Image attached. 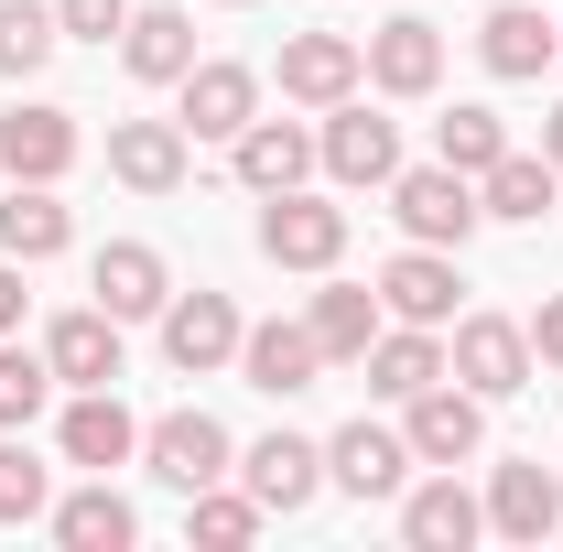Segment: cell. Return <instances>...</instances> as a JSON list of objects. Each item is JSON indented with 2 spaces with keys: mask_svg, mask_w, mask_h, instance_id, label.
<instances>
[{
  "mask_svg": "<svg viewBox=\"0 0 563 552\" xmlns=\"http://www.w3.org/2000/svg\"><path fill=\"white\" fill-rule=\"evenodd\" d=\"M390 217L412 228L422 250H466V239H477V174L412 163V174H390Z\"/></svg>",
  "mask_w": 563,
  "mask_h": 552,
  "instance_id": "6da1fadb",
  "label": "cell"
},
{
  "mask_svg": "<svg viewBox=\"0 0 563 552\" xmlns=\"http://www.w3.org/2000/svg\"><path fill=\"white\" fill-rule=\"evenodd\" d=\"M531 325H509V314H455V346H444V379H466L477 401H509V390H531Z\"/></svg>",
  "mask_w": 563,
  "mask_h": 552,
  "instance_id": "7a4b0ae2",
  "label": "cell"
},
{
  "mask_svg": "<svg viewBox=\"0 0 563 552\" xmlns=\"http://www.w3.org/2000/svg\"><path fill=\"white\" fill-rule=\"evenodd\" d=\"M141 466L174 487V498H196V487L239 477V444H228V422H217V412H163L152 433H141Z\"/></svg>",
  "mask_w": 563,
  "mask_h": 552,
  "instance_id": "3957f363",
  "label": "cell"
},
{
  "mask_svg": "<svg viewBox=\"0 0 563 552\" xmlns=\"http://www.w3.org/2000/svg\"><path fill=\"white\" fill-rule=\"evenodd\" d=\"M261 261H282V272H336L347 261V207L282 185L272 207H261Z\"/></svg>",
  "mask_w": 563,
  "mask_h": 552,
  "instance_id": "277c9868",
  "label": "cell"
},
{
  "mask_svg": "<svg viewBox=\"0 0 563 552\" xmlns=\"http://www.w3.org/2000/svg\"><path fill=\"white\" fill-rule=\"evenodd\" d=\"M401 444H412V466H466L488 444V401L466 379H433V390L401 401Z\"/></svg>",
  "mask_w": 563,
  "mask_h": 552,
  "instance_id": "5b68a950",
  "label": "cell"
},
{
  "mask_svg": "<svg viewBox=\"0 0 563 552\" xmlns=\"http://www.w3.org/2000/svg\"><path fill=\"white\" fill-rule=\"evenodd\" d=\"M314 163H325L336 185H390V174H401V131H390L368 98H336L325 131H314Z\"/></svg>",
  "mask_w": 563,
  "mask_h": 552,
  "instance_id": "8992f818",
  "label": "cell"
},
{
  "mask_svg": "<svg viewBox=\"0 0 563 552\" xmlns=\"http://www.w3.org/2000/svg\"><path fill=\"white\" fill-rule=\"evenodd\" d=\"M357 87H368V44H347V33H292L282 44V98L292 109H336Z\"/></svg>",
  "mask_w": 563,
  "mask_h": 552,
  "instance_id": "52a82bcc",
  "label": "cell"
},
{
  "mask_svg": "<svg viewBox=\"0 0 563 552\" xmlns=\"http://www.w3.org/2000/svg\"><path fill=\"white\" fill-rule=\"evenodd\" d=\"M239 336H250V325H239V303H228V292H174V303H163V357H174L185 379L228 368Z\"/></svg>",
  "mask_w": 563,
  "mask_h": 552,
  "instance_id": "ba28073f",
  "label": "cell"
},
{
  "mask_svg": "<svg viewBox=\"0 0 563 552\" xmlns=\"http://www.w3.org/2000/svg\"><path fill=\"white\" fill-rule=\"evenodd\" d=\"M185 163H196L185 120H109V174H120L131 196H174Z\"/></svg>",
  "mask_w": 563,
  "mask_h": 552,
  "instance_id": "9c48e42d",
  "label": "cell"
},
{
  "mask_svg": "<svg viewBox=\"0 0 563 552\" xmlns=\"http://www.w3.org/2000/svg\"><path fill=\"white\" fill-rule=\"evenodd\" d=\"M87 292H98V314L131 325V314H163V303H174V272H163L152 239H109V250L87 261Z\"/></svg>",
  "mask_w": 563,
  "mask_h": 552,
  "instance_id": "30bf717a",
  "label": "cell"
},
{
  "mask_svg": "<svg viewBox=\"0 0 563 552\" xmlns=\"http://www.w3.org/2000/svg\"><path fill=\"white\" fill-rule=\"evenodd\" d=\"M488 531L498 542H553L563 531V477L542 466V455H520V466L488 477Z\"/></svg>",
  "mask_w": 563,
  "mask_h": 552,
  "instance_id": "8fae6325",
  "label": "cell"
},
{
  "mask_svg": "<svg viewBox=\"0 0 563 552\" xmlns=\"http://www.w3.org/2000/svg\"><path fill=\"white\" fill-rule=\"evenodd\" d=\"M261 120V76L207 55V66H185V141H239Z\"/></svg>",
  "mask_w": 563,
  "mask_h": 552,
  "instance_id": "7c38bea8",
  "label": "cell"
},
{
  "mask_svg": "<svg viewBox=\"0 0 563 552\" xmlns=\"http://www.w3.org/2000/svg\"><path fill=\"white\" fill-rule=\"evenodd\" d=\"M368 87H379V98H433V87H444V33L412 22V11L379 22V33H368Z\"/></svg>",
  "mask_w": 563,
  "mask_h": 552,
  "instance_id": "4fadbf2b",
  "label": "cell"
},
{
  "mask_svg": "<svg viewBox=\"0 0 563 552\" xmlns=\"http://www.w3.org/2000/svg\"><path fill=\"white\" fill-rule=\"evenodd\" d=\"M477 531H488V498H466L455 466L422 477V487H401V542H412V552H466Z\"/></svg>",
  "mask_w": 563,
  "mask_h": 552,
  "instance_id": "5bb4252c",
  "label": "cell"
},
{
  "mask_svg": "<svg viewBox=\"0 0 563 552\" xmlns=\"http://www.w3.org/2000/svg\"><path fill=\"white\" fill-rule=\"evenodd\" d=\"M455 292H466V281H455V250H401V261H390V272H379V314H401V325H455Z\"/></svg>",
  "mask_w": 563,
  "mask_h": 552,
  "instance_id": "9a60e30c",
  "label": "cell"
},
{
  "mask_svg": "<svg viewBox=\"0 0 563 552\" xmlns=\"http://www.w3.org/2000/svg\"><path fill=\"white\" fill-rule=\"evenodd\" d=\"M239 477H250V498H261L272 520H292V509L325 487V444H303V433H261V444L239 455Z\"/></svg>",
  "mask_w": 563,
  "mask_h": 552,
  "instance_id": "2e32d148",
  "label": "cell"
},
{
  "mask_svg": "<svg viewBox=\"0 0 563 552\" xmlns=\"http://www.w3.org/2000/svg\"><path fill=\"white\" fill-rule=\"evenodd\" d=\"M325 477L347 487V498H401V487H412V444L379 433V422H347V433L325 444Z\"/></svg>",
  "mask_w": 563,
  "mask_h": 552,
  "instance_id": "e0dca14e",
  "label": "cell"
},
{
  "mask_svg": "<svg viewBox=\"0 0 563 552\" xmlns=\"http://www.w3.org/2000/svg\"><path fill=\"white\" fill-rule=\"evenodd\" d=\"M66 163H76V120H66V109L33 98V109L0 120V174H11V185H55Z\"/></svg>",
  "mask_w": 563,
  "mask_h": 552,
  "instance_id": "ac0fdd59",
  "label": "cell"
},
{
  "mask_svg": "<svg viewBox=\"0 0 563 552\" xmlns=\"http://www.w3.org/2000/svg\"><path fill=\"white\" fill-rule=\"evenodd\" d=\"M553 152H498L488 174H477V217H498V228H542L553 217Z\"/></svg>",
  "mask_w": 563,
  "mask_h": 552,
  "instance_id": "d6986e66",
  "label": "cell"
},
{
  "mask_svg": "<svg viewBox=\"0 0 563 552\" xmlns=\"http://www.w3.org/2000/svg\"><path fill=\"white\" fill-rule=\"evenodd\" d=\"M44 357H55L66 390H109V379H120V314H98V303H87V314H55V325H44Z\"/></svg>",
  "mask_w": 563,
  "mask_h": 552,
  "instance_id": "ffe728a7",
  "label": "cell"
},
{
  "mask_svg": "<svg viewBox=\"0 0 563 552\" xmlns=\"http://www.w3.org/2000/svg\"><path fill=\"white\" fill-rule=\"evenodd\" d=\"M314 368H325L314 325H250V336H239V379H250V390H272V401L314 390Z\"/></svg>",
  "mask_w": 563,
  "mask_h": 552,
  "instance_id": "44dd1931",
  "label": "cell"
},
{
  "mask_svg": "<svg viewBox=\"0 0 563 552\" xmlns=\"http://www.w3.org/2000/svg\"><path fill=\"white\" fill-rule=\"evenodd\" d=\"M131 455H141V422L120 412V390H76L66 401V466L109 477V466H131Z\"/></svg>",
  "mask_w": 563,
  "mask_h": 552,
  "instance_id": "7402d4cb",
  "label": "cell"
},
{
  "mask_svg": "<svg viewBox=\"0 0 563 552\" xmlns=\"http://www.w3.org/2000/svg\"><path fill=\"white\" fill-rule=\"evenodd\" d=\"M120 66H131L141 87H185V66H196V22H185L174 0L131 11V33H120Z\"/></svg>",
  "mask_w": 563,
  "mask_h": 552,
  "instance_id": "603a6c76",
  "label": "cell"
},
{
  "mask_svg": "<svg viewBox=\"0 0 563 552\" xmlns=\"http://www.w3.org/2000/svg\"><path fill=\"white\" fill-rule=\"evenodd\" d=\"M228 163H239L250 196H282V185L314 174V131H292V120H250V131L228 141Z\"/></svg>",
  "mask_w": 563,
  "mask_h": 552,
  "instance_id": "cb8c5ba5",
  "label": "cell"
},
{
  "mask_svg": "<svg viewBox=\"0 0 563 552\" xmlns=\"http://www.w3.org/2000/svg\"><path fill=\"white\" fill-rule=\"evenodd\" d=\"M477 55H488V76H542L563 55V22H542L531 0H488V33H477Z\"/></svg>",
  "mask_w": 563,
  "mask_h": 552,
  "instance_id": "d4e9b609",
  "label": "cell"
},
{
  "mask_svg": "<svg viewBox=\"0 0 563 552\" xmlns=\"http://www.w3.org/2000/svg\"><path fill=\"white\" fill-rule=\"evenodd\" d=\"M357 368H368V390H379V401H412V390L444 379V336H433V325H379V346H368Z\"/></svg>",
  "mask_w": 563,
  "mask_h": 552,
  "instance_id": "484cf974",
  "label": "cell"
},
{
  "mask_svg": "<svg viewBox=\"0 0 563 552\" xmlns=\"http://www.w3.org/2000/svg\"><path fill=\"white\" fill-rule=\"evenodd\" d=\"M303 325H314V346H325V368H357V357L379 346V292H368V281H325Z\"/></svg>",
  "mask_w": 563,
  "mask_h": 552,
  "instance_id": "4316f807",
  "label": "cell"
},
{
  "mask_svg": "<svg viewBox=\"0 0 563 552\" xmlns=\"http://www.w3.org/2000/svg\"><path fill=\"white\" fill-rule=\"evenodd\" d=\"M55 542H66V552H131L141 542V509L98 477V487H76V498H55Z\"/></svg>",
  "mask_w": 563,
  "mask_h": 552,
  "instance_id": "83f0119b",
  "label": "cell"
},
{
  "mask_svg": "<svg viewBox=\"0 0 563 552\" xmlns=\"http://www.w3.org/2000/svg\"><path fill=\"white\" fill-rule=\"evenodd\" d=\"M76 239V217L55 207V185H11V207H0V250L11 261H55Z\"/></svg>",
  "mask_w": 563,
  "mask_h": 552,
  "instance_id": "f1b7e54d",
  "label": "cell"
},
{
  "mask_svg": "<svg viewBox=\"0 0 563 552\" xmlns=\"http://www.w3.org/2000/svg\"><path fill=\"white\" fill-rule=\"evenodd\" d=\"M55 401V357L0 336V433H33V412Z\"/></svg>",
  "mask_w": 563,
  "mask_h": 552,
  "instance_id": "f546056e",
  "label": "cell"
},
{
  "mask_svg": "<svg viewBox=\"0 0 563 552\" xmlns=\"http://www.w3.org/2000/svg\"><path fill=\"white\" fill-rule=\"evenodd\" d=\"M498 152H509V120L498 109H444L433 120V163H455V174H488Z\"/></svg>",
  "mask_w": 563,
  "mask_h": 552,
  "instance_id": "4dcf8cb0",
  "label": "cell"
},
{
  "mask_svg": "<svg viewBox=\"0 0 563 552\" xmlns=\"http://www.w3.org/2000/svg\"><path fill=\"white\" fill-rule=\"evenodd\" d=\"M66 44V22H55V0H0V76H33L44 55Z\"/></svg>",
  "mask_w": 563,
  "mask_h": 552,
  "instance_id": "1f68e13d",
  "label": "cell"
},
{
  "mask_svg": "<svg viewBox=\"0 0 563 552\" xmlns=\"http://www.w3.org/2000/svg\"><path fill=\"white\" fill-rule=\"evenodd\" d=\"M261 520H272V509H261L250 487L228 498V477H217V487H196V498H185V531H196V542H250Z\"/></svg>",
  "mask_w": 563,
  "mask_h": 552,
  "instance_id": "d6a6232c",
  "label": "cell"
},
{
  "mask_svg": "<svg viewBox=\"0 0 563 552\" xmlns=\"http://www.w3.org/2000/svg\"><path fill=\"white\" fill-rule=\"evenodd\" d=\"M44 509H55V477L33 466L22 433H0V520H44Z\"/></svg>",
  "mask_w": 563,
  "mask_h": 552,
  "instance_id": "836d02e7",
  "label": "cell"
},
{
  "mask_svg": "<svg viewBox=\"0 0 563 552\" xmlns=\"http://www.w3.org/2000/svg\"><path fill=\"white\" fill-rule=\"evenodd\" d=\"M55 22L76 44H109V33H131V0H55Z\"/></svg>",
  "mask_w": 563,
  "mask_h": 552,
  "instance_id": "e575fe53",
  "label": "cell"
},
{
  "mask_svg": "<svg viewBox=\"0 0 563 552\" xmlns=\"http://www.w3.org/2000/svg\"><path fill=\"white\" fill-rule=\"evenodd\" d=\"M531 357H542V368H563V292L531 314Z\"/></svg>",
  "mask_w": 563,
  "mask_h": 552,
  "instance_id": "d590c367",
  "label": "cell"
},
{
  "mask_svg": "<svg viewBox=\"0 0 563 552\" xmlns=\"http://www.w3.org/2000/svg\"><path fill=\"white\" fill-rule=\"evenodd\" d=\"M22 325V261H0V336Z\"/></svg>",
  "mask_w": 563,
  "mask_h": 552,
  "instance_id": "8d00e7d4",
  "label": "cell"
},
{
  "mask_svg": "<svg viewBox=\"0 0 563 552\" xmlns=\"http://www.w3.org/2000/svg\"><path fill=\"white\" fill-rule=\"evenodd\" d=\"M542 152H553V174H563V98L542 109Z\"/></svg>",
  "mask_w": 563,
  "mask_h": 552,
  "instance_id": "74e56055",
  "label": "cell"
},
{
  "mask_svg": "<svg viewBox=\"0 0 563 552\" xmlns=\"http://www.w3.org/2000/svg\"><path fill=\"white\" fill-rule=\"evenodd\" d=\"M228 11H250V0H228Z\"/></svg>",
  "mask_w": 563,
  "mask_h": 552,
  "instance_id": "f35d334b",
  "label": "cell"
}]
</instances>
